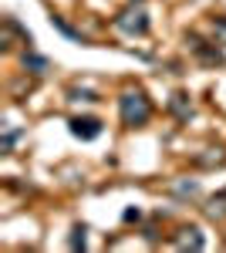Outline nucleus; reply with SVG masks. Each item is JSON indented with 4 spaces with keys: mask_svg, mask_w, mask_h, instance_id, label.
<instances>
[{
    "mask_svg": "<svg viewBox=\"0 0 226 253\" xmlns=\"http://www.w3.org/2000/svg\"><path fill=\"white\" fill-rule=\"evenodd\" d=\"M176 243H179L182 250H203V247H206V236L199 233V226H182L179 236H176Z\"/></svg>",
    "mask_w": 226,
    "mask_h": 253,
    "instance_id": "obj_4",
    "label": "nucleus"
},
{
    "mask_svg": "<svg viewBox=\"0 0 226 253\" xmlns=\"http://www.w3.org/2000/svg\"><path fill=\"white\" fill-rule=\"evenodd\" d=\"M186 41H189L192 54H196L199 61H209V64H220V61H223V54H220L216 47H206V44H203V41L196 38V34H186Z\"/></svg>",
    "mask_w": 226,
    "mask_h": 253,
    "instance_id": "obj_5",
    "label": "nucleus"
},
{
    "mask_svg": "<svg viewBox=\"0 0 226 253\" xmlns=\"http://www.w3.org/2000/svg\"><path fill=\"white\" fill-rule=\"evenodd\" d=\"M213 34H216V44H226V17H213Z\"/></svg>",
    "mask_w": 226,
    "mask_h": 253,
    "instance_id": "obj_11",
    "label": "nucleus"
},
{
    "mask_svg": "<svg viewBox=\"0 0 226 253\" xmlns=\"http://www.w3.org/2000/svg\"><path fill=\"white\" fill-rule=\"evenodd\" d=\"M172 112L176 115H189V95H182V91L172 95Z\"/></svg>",
    "mask_w": 226,
    "mask_h": 253,
    "instance_id": "obj_9",
    "label": "nucleus"
},
{
    "mask_svg": "<svg viewBox=\"0 0 226 253\" xmlns=\"http://www.w3.org/2000/svg\"><path fill=\"white\" fill-rule=\"evenodd\" d=\"M51 24H54L57 31H61V34H64V38L78 41V44H88V38H85V34H81V31H75V27H71V24H68V20H64V17H51Z\"/></svg>",
    "mask_w": 226,
    "mask_h": 253,
    "instance_id": "obj_6",
    "label": "nucleus"
},
{
    "mask_svg": "<svg viewBox=\"0 0 226 253\" xmlns=\"http://www.w3.org/2000/svg\"><path fill=\"white\" fill-rule=\"evenodd\" d=\"M71 247H85V226H75V236H71Z\"/></svg>",
    "mask_w": 226,
    "mask_h": 253,
    "instance_id": "obj_12",
    "label": "nucleus"
},
{
    "mask_svg": "<svg viewBox=\"0 0 226 253\" xmlns=\"http://www.w3.org/2000/svg\"><path fill=\"white\" fill-rule=\"evenodd\" d=\"M118 112H122V122L125 125H145L152 115V105L149 98H145V91H125V95L118 98Z\"/></svg>",
    "mask_w": 226,
    "mask_h": 253,
    "instance_id": "obj_1",
    "label": "nucleus"
},
{
    "mask_svg": "<svg viewBox=\"0 0 226 253\" xmlns=\"http://www.w3.org/2000/svg\"><path fill=\"white\" fill-rule=\"evenodd\" d=\"M196 189H199V186H196V182H182V186H179V189H176V193H179V196H192V193H196Z\"/></svg>",
    "mask_w": 226,
    "mask_h": 253,
    "instance_id": "obj_14",
    "label": "nucleus"
},
{
    "mask_svg": "<svg viewBox=\"0 0 226 253\" xmlns=\"http://www.w3.org/2000/svg\"><path fill=\"white\" fill-rule=\"evenodd\" d=\"M24 68H31L34 75H44V71H47V61L38 58V54H24Z\"/></svg>",
    "mask_w": 226,
    "mask_h": 253,
    "instance_id": "obj_8",
    "label": "nucleus"
},
{
    "mask_svg": "<svg viewBox=\"0 0 226 253\" xmlns=\"http://www.w3.org/2000/svg\"><path fill=\"white\" fill-rule=\"evenodd\" d=\"M71 135L81 142H91L101 135V122L98 118H71Z\"/></svg>",
    "mask_w": 226,
    "mask_h": 253,
    "instance_id": "obj_3",
    "label": "nucleus"
},
{
    "mask_svg": "<svg viewBox=\"0 0 226 253\" xmlns=\"http://www.w3.org/2000/svg\"><path fill=\"white\" fill-rule=\"evenodd\" d=\"M17 135H20V132H7V135H3V152H10V149H14Z\"/></svg>",
    "mask_w": 226,
    "mask_h": 253,
    "instance_id": "obj_13",
    "label": "nucleus"
},
{
    "mask_svg": "<svg viewBox=\"0 0 226 253\" xmlns=\"http://www.w3.org/2000/svg\"><path fill=\"white\" fill-rule=\"evenodd\" d=\"M196 162L199 166H220L223 162V149H209V156H199Z\"/></svg>",
    "mask_w": 226,
    "mask_h": 253,
    "instance_id": "obj_10",
    "label": "nucleus"
},
{
    "mask_svg": "<svg viewBox=\"0 0 226 253\" xmlns=\"http://www.w3.org/2000/svg\"><path fill=\"white\" fill-rule=\"evenodd\" d=\"M206 213L213 216V219H223V216H226V189H223V193H216L213 199H209Z\"/></svg>",
    "mask_w": 226,
    "mask_h": 253,
    "instance_id": "obj_7",
    "label": "nucleus"
},
{
    "mask_svg": "<svg viewBox=\"0 0 226 253\" xmlns=\"http://www.w3.org/2000/svg\"><path fill=\"white\" fill-rule=\"evenodd\" d=\"M115 27L122 31V34H149V17H145V10L138 7V10H125L122 17H115Z\"/></svg>",
    "mask_w": 226,
    "mask_h": 253,
    "instance_id": "obj_2",
    "label": "nucleus"
}]
</instances>
